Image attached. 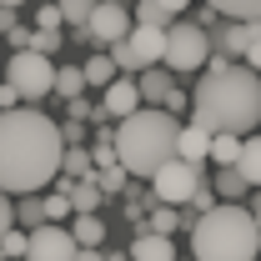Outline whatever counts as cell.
<instances>
[{
    "label": "cell",
    "instance_id": "6da1fadb",
    "mask_svg": "<svg viewBox=\"0 0 261 261\" xmlns=\"http://www.w3.org/2000/svg\"><path fill=\"white\" fill-rule=\"evenodd\" d=\"M61 156L65 136L45 111L35 106L0 111V191H40L45 181L61 176Z\"/></svg>",
    "mask_w": 261,
    "mask_h": 261
},
{
    "label": "cell",
    "instance_id": "7a4b0ae2",
    "mask_svg": "<svg viewBox=\"0 0 261 261\" xmlns=\"http://www.w3.org/2000/svg\"><path fill=\"white\" fill-rule=\"evenodd\" d=\"M191 121L206 126L211 136L216 130H231V136H251L261 126V75L251 65H226V70H206L196 81L191 96Z\"/></svg>",
    "mask_w": 261,
    "mask_h": 261
},
{
    "label": "cell",
    "instance_id": "3957f363",
    "mask_svg": "<svg viewBox=\"0 0 261 261\" xmlns=\"http://www.w3.org/2000/svg\"><path fill=\"white\" fill-rule=\"evenodd\" d=\"M191 256L196 261H256L261 256V231L251 206L241 201H216L201 211L191 226Z\"/></svg>",
    "mask_w": 261,
    "mask_h": 261
},
{
    "label": "cell",
    "instance_id": "277c9868",
    "mask_svg": "<svg viewBox=\"0 0 261 261\" xmlns=\"http://www.w3.org/2000/svg\"><path fill=\"white\" fill-rule=\"evenodd\" d=\"M176 141H181V121L151 106V111H136L126 121H116V161L126 166L130 176H156L171 156H176Z\"/></svg>",
    "mask_w": 261,
    "mask_h": 261
},
{
    "label": "cell",
    "instance_id": "5b68a950",
    "mask_svg": "<svg viewBox=\"0 0 261 261\" xmlns=\"http://www.w3.org/2000/svg\"><path fill=\"white\" fill-rule=\"evenodd\" d=\"M211 61V31H201L196 20H171L166 25V70H206Z\"/></svg>",
    "mask_w": 261,
    "mask_h": 261
},
{
    "label": "cell",
    "instance_id": "8992f818",
    "mask_svg": "<svg viewBox=\"0 0 261 261\" xmlns=\"http://www.w3.org/2000/svg\"><path fill=\"white\" fill-rule=\"evenodd\" d=\"M5 81L20 91V100H40L56 91V61L40 56V50H15L5 61Z\"/></svg>",
    "mask_w": 261,
    "mask_h": 261
},
{
    "label": "cell",
    "instance_id": "52a82bcc",
    "mask_svg": "<svg viewBox=\"0 0 261 261\" xmlns=\"http://www.w3.org/2000/svg\"><path fill=\"white\" fill-rule=\"evenodd\" d=\"M206 186V176H201V166L181 161V156H171V161L151 176V201H166V206H186L196 191Z\"/></svg>",
    "mask_w": 261,
    "mask_h": 261
},
{
    "label": "cell",
    "instance_id": "ba28073f",
    "mask_svg": "<svg viewBox=\"0 0 261 261\" xmlns=\"http://www.w3.org/2000/svg\"><path fill=\"white\" fill-rule=\"evenodd\" d=\"M75 236H70V226H61V221H45V226L31 231V246H25V261H75Z\"/></svg>",
    "mask_w": 261,
    "mask_h": 261
},
{
    "label": "cell",
    "instance_id": "9c48e42d",
    "mask_svg": "<svg viewBox=\"0 0 261 261\" xmlns=\"http://www.w3.org/2000/svg\"><path fill=\"white\" fill-rule=\"evenodd\" d=\"M130 25H136V15H130L126 5H111V0H96V10H91V20H86V31L96 45H116V40H126Z\"/></svg>",
    "mask_w": 261,
    "mask_h": 261
},
{
    "label": "cell",
    "instance_id": "30bf717a",
    "mask_svg": "<svg viewBox=\"0 0 261 261\" xmlns=\"http://www.w3.org/2000/svg\"><path fill=\"white\" fill-rule=\"evenodd\" d=\"M141 111V86L126 81V75H116L111 86H106V100H100V116H111V121H126Z\"/></svg>",
    "mask_w": 261,
    "mask_h": 261
},
{
    "label": "cell",
    "instance_id": "8fae6325",
    "mask_svg": "<svg viewBox=\"0 0 261 261\" xmlns=\"http://www.w3.org/2000/svg\"><path fill=\"white\" fill-rule=\"evenodd\" d=\"M126 40L136 45L141 65H161V61H166V31H161V25H130Z\"/></svg>",
    "mask_w": 261,
    "mask_h": 261
},
{
    "label": "cell",
    "instance_id": "7c38bea8",
    "mask_svg": "<svg viewBox=\"0 0 261 261\" xmlns=\"http://www.w3.org/2000/svg\"><path fill=\"white\" fill-rule=\"evenodd\" d=\"M176 156L181 161H191V166H206L211 161V130L206 126H181V141H176Z\"/></svg>",
    "mask_w": 261,
    "mask_h": 261
},
{
    "label": "cell",
    "instance_id": "4fadbf2b",
    "mask_svg": "<svg viewBox=\"0 0 261 261\" xmlns=\"http://www.w3.org/2000/svg\"><path fill=\"white\" fill-rule=\"evenodd\" d=\"M130 261H176V246H171V236H161V231H141L136 241H130Z\"/></svg>",
    "mask_w": 261,
    "mask_h": 261
},
{
    "label": "cell",
    "instance_id": "5bb4252c",
    "mask_svg": "<svg viewBox=\"0 0 261 261\" xmlns=\"http://www.w3.org/2000/svg\"><path fill=\"white\" fill-rule=\"evenodd\" d=\"M136 86H141V100H151V106H166V96H171V70L166 65H146L141 75H136Z\"/></svg>",
    "mask_w": 261,
    "mask_h": 261
},
{
    "label": "cell",
    "instance_id": "9a60e30c",
    "mask_svg": "<svg viewBox=\"0 0 261 261\" xmlns=\"http://www.w3.org/2000/svg\"><path fill=\"white\" fill-rule=\"evenodd\" d=\"M61 186H65V196H70V211H75V216H81V211H96L100 201H106V191L96 186V176H86V181H70V176H65Z\"/></svg>",
    "mask_w": 261,
    "mask_h": 261
},
{
    "label": "cell",
    "instance_id": "2e32d148",
    "mask_svg": "<svg viewBox=\"0 0 261 261\" xmlns=\"http://www.w3.org/2000/svg\"><path fill=\"white\" fill-rule=\"evenodd\" d=\"M211 186H216L221 201H241V196L251 191V181L241 176V166H216V181H211Z\"/></svg>",
    "mask_w": 261,
    "mask_h": 261
},
{
    "label": "cell",
    "instance_id": "e0dca14e",
    "mask_svg": "<svg viewBox=\"0 0 261 261\" xmlns=\"http://www.w3.org/2000/svg\"><path fill=\"white\" fill-rule=\"evenodd\" d=\"M61 171L70 176V181H86V176H96L91 146H65V156H61Z\"/></svg>",
    "mask_w": 261,
    "mask_h": 261
},
{
    "label": "cell",
    "instance_id": "ac0fdd59",
    "mask_svg": "<svg viewBox=\"0 0 261 261\" xmlns=\"http://www.w3.org/2000/svg\"><path fill=\"white\" fill-rule=\"evenodd\" d=\"M70 236H75V246H100L106 241V221H100L96 211H81L75 226H70Z\"/></svg>",
    "mask_w": 261,
    "mask_h": 261
},
{
    "label": "cell",
    "instance_id": "d6986e66",
    "mask_svg": "<svg viewBox=\"0 0 261 261\" xmlns=\"http://www.w3.org/2000/svg\"><path fill=\"white\" fill-rule=\"evenodd\" d=\"M236 166H241V176H246L251 191H256V186H261V136H256V130L241 141V161H236Z\"/></svg>",
    "mask_w": 261,
    "mask_h": 261
},
{
    "label": "cell",
    "instance_id": "ffe728a7",
    "mask_svg": "<svg viewBox=\"0 0 261 261\" xmlns=\"http://www.w3.org/2000/svg\"><path fill=\"white\" fill-rule=\"evenodd\" d=\"M81 91H86V70H81V65H56V91H50V96L75 100Z\"/></svg>",
    "mask_w": 261,
    "mask_h": 261
},
{
    "label": "cell",
    "instance_id": "44dd1931",
    "mask_svg": "<svg viewBox=\"0 0 261 261\" xmlns=\"http://www.w3.org/2000/svg\"><path fill=\"white\" fill-rule=\"evenodd\" d=\"M241 141H246V136L216 130V136H211V161H216V166H236V161H241Z\"/></svg>",
    "mask_w": 261,
    "mask_h": 261
},
{
    "label": "cell",
    "instance_id": "7402d4cb",
    "mask_svg": "<svg viewBox=\"0 0 261 261\" xmlns=\"http://www.w3.org/2000/svg\"><path fill=\"white\" fill-rule=\"evenodd\" d=\"M15 226H45V196H20V201H15Z\"/></svg>",
    "mask_w": 261,
    "mask_h": 261
},
{
    "label": "cell",
    "instance_id": "603a6c76",
    "mask_svg": "<svg viewBox=\"0 0 261 261\" xmlns=\"http://www.w3.org/2000/svg\"><path fill=\"white\" fill-rule=\"evenodd\" d=\"M81 70H86V86H100V91H106V86H111V81L121 75V70H116V61H111V56H91V61L81 65Z\"/></svg>",
    "mask_w": 261,
    "mask_h": 261
},
{
    "label": "cell",
    "instance_id": "cb8c5ba5",
    "mask_svg": "<svg viewBox=\"0 0 261 261\" xmlns=\"http://www.w3.org/2000/svg\"><path fill=\"white\" fill-rule=\"evenodd\" d=\"M206 5L231 15V20H261V0H206Z\"/></svg>",
    "mask_w": 261,
    "mask_h": 261
},
{
    "label": "cell",
    "instance_id": "d4e9b609",
    "mask_svg": "<svg viewBox=\"0 0 261 261\" xmlns=\"http://www.w3.org/2000/svg\"><path fill=\"white\" fill-rule=\"evenodd\" d=\"M126 181H130V171H126L121 161H116V166H100V171H96V186H100L106 196H121V191H130Z\"/></svg>",
    "mask_w": 261,
    "mask_h": 261
},
{
    "label": "cell",
    "instance_id": "484cf974",
    "mask_svg": "<svg viewBox=\"0 0 261 261\" xmlns=\"http://www.w3.org/2000/svg\"><path fill=\"white\" fill-rule=\"evenodd\" d=\"M171 20H176V15H171V10H166L161 0H136V25H171Z\"/></svg>",
    "mask_w": 261,
    "mask_h": 261
},
{
    "label": "cell",
    "instance_id": "4316f807",
    "mask_svg": "<svg viewBox=\"0 0 261 261\" xmlns=\"http://www.w3.org/2000/svg\"><path fill=\"white\" fill-rule=\"evenodd\" d=\"M176 226H181V211H176V206H166V201H151V226H146V231H161V236H171Z\"/></svg>",
    "mask_w": 261,
    "mask_h": 261
},
{
    "label": "cell",
    "instance_id": "83f0119b",
    "mask_svg": "<svg viewBox=\"0 0 261 261\" xmlns=\"http://www.w3.org/2000/svg\"><path fill=\"white\" fill-rule=\"evenodd\" d=\"M25 246H31V231H15V226H10L5 236H0V256H5V261H20V256H25Z\"/></svg>",
    "mask_w": 261,
    "mask_h": 261
},
{
    "label": "cell",
    "instance_id": "f1b7e54d",
    "mask_svg": "<svg viewBox=\"0 0 261 261\" xmlns=\"http://www.w3.org/2000/svg\"><path fill=\"white\" fill-rule=\"evenodd\" d=\"M111 61H116V70H136V75L146 70V65H141V56H136V45H130V40H116V45H111Z\"/></svg>",
    "mask_w": 261,
    "mask_h": 261
},
{
    "label": "cell",
    "instance_id": "f546056e",
    "mask_svg": "<svg viewBox=\"0 0 261 261\" xmlns=\"http://www.w3.org/2000/svg\"><path fill=\"white\" fill-rule=\"evenodd\" d=\"M65 15V25H86L91 20V10H96V0H56Z\"/></svg>",
    "mask_w": 261,
    "mask_h": 261
},
{
    "label": "cell",
    "instance_id": "4dcf8cb0",
    "mask_svg": "<svg viewBox=\"0 0 261 261\" xmlns=\"http://www.w3.org/2000/svg\"><path fill=\"white\" fill-rule=\"evenodd\" d=\"M65 216H70V196H65V186H56L45 196V221H65Z\"/></svg>",
    "mask_w": 261,
    "mask_h": 261
},
{
    "label": "cell",
    "instance_id": "1f68e13d",
    "mask_svg": "<svg viewBox=\"0 0 261 261\" xmlns=\"http://www.w3.org/2000/svg\"><path fill=\"white\" fill-rule=\"evenodd\" d=\"M31 50L56 56V50H61V31H31Z\"/></svg>",
    "mask_w": 261,
    "mask_h": 261
},
{
    "label": "cell",
    "instance_id": "d6a6232c",
    "mask_svg": "<svg viewBox=\"0 0 261 261\" xmlns=\"http://www.w3.org/2000/svg\"><path fill=\"white\" fill-rule=\"evenodd\" d=\"M35 25H40V31H61V25H65L61 5H40V10H35Z\"/></svg>",
    "mask_w": 261,
    "mask_h": 261
},
{
    "label": "cell",
    "instance_id": "836d02e7",
    "mask_svg": "<svg viewBox=\"0 0 261 261\" xmlns=\"http://www.w3.org/2000/svg\"><path fill=\"white\" fill-rule=\"evenodd\" d=\"M61 136H65V146H81V141H86V121H81V116H65Z\"/></svg>",
    "mask_w": 261,
    "mask_h": 261
},
{
    "label": "cell",
    "instance_id": "e575fe53",
    "mask_svg": "<svg viewBox=\"0 0 261 261\" xmlns=\"http://www.w3.org/2000/svg\"><path fill=\"white\" fill-rule=\"evenodd\" d=\"M10 226H15V201H10V196L0 191V236H5Z\"/></svg>",
    "mask_w": 261,
    "mask_h": 261
},
{
    "label": "cell",
    "instance_id": "d590c367",
    "mask_svg": "<svg viewBox=\"0 0 261 261\" xmlns=\"http://www.w3.org/2000/svg\"><path fill=\"white\" fill-rule=\"evenodd\" d=\"M15 106H20V91L10 81H0V111H15Z\"/></svg>",
    "mask_w": 261,
    "mask_h": 261
},
{
    "label": "cell",
    "instance_id": "8d00e7d4",
    "mask_svg": "<svg viewBox=\"0 0 261 261\" xmlns=\"http://www.w3.org/2000/svg\"><path fill=\"white\" fill-rule=\"evenodd\" d=\"M186 106H191V96H186V91H176V86H171V96H166V106H161V111H171V116H176V111H186Z\"/></svg>",
    "mask_w": 261,
    "mask_h": 261
},
{
    "label": "cell",
    "instance_id": "74e56055",
    "mask_svg": "<svg viewBox=\"0 0 261 261\" xmlns=\"http://www.w3.org/2000/svg\"><path fill=\"white\" fill-rule=\"evenodd\" d=\"M5 40H10L15 50H31V31H20V25H15V31H5Z\"/></svg>",
    "mask_w": 261,
    "mask_h": 261
},
{
    "label": "cell",
    "instance_id": "f35d334b",
    "mask_svg": "<svg viewBox=\"0 0 261 261\" xmlns=\"http://www.w3.org/2000/svg\"><path fill=\"white\" fill-rule=\"evenodd\" d=\"M241 61L251 65V70H261V35H256V40H251V45H246V56H241Z\"/></svg>",
    "mask_w": 261,
    "mask_h": 261
},
{
    "label": "cell",
    "instance_id": "ab89813d",
    "mask_svg": "<svg viewBox=\"0 0 261 261\" xmlns=\"http://www.w3.org/2000/svg\"><path fill=\"white\" fill-rule=\"evenodd\" d=\"M5 31H15V10H10V5H0V35Z\"/></svg>",
    "mask_w": 261,
    "mask_h": 261
},
{
    "label": "cell",
    "instance_id": "60d3db41",
    "mask_svg": "<svg viewBox=\"0 0 261 261\" xmlns=\"http://www.w3.org/2000/svg\"><path fill=\"white\" fill-rule=\"evenodd\" d=\"M75 261H106V256H100V246H81V251H75Z\"/></svg>",
    "mask_w": 261,
    "mask_h": 261
},
{
    "label": "cell",
    "instance_id": "b9f144b4",
    "mask_svg": "<svg viewBox=\"0 0 261 261\" xmlns=\"http://www.w3.org/2000/svg\"><path fill=\"white\" fill-rule=\"evenodd\" d=\"M166 10H171V15H186V10H191V0H161Z\"/></svg>",
    "mask_w": 261,
    "mask_h": 261
},
{
    "label": "cell",
    "instance_id": "7bdbcfd3",
    "mask_svg": "<svg viewBox=\"0 0 261 261\" xmlns=\"http://www.w3.org/2000/svg\"><path fill=\"white\" fill-rule=\"evenodd\" d=\"M106 261H130V256H126V251H111V256H106Z\"/></svg>",
    "mask_w": 261,
    "mask_h": 261
},
{
    "label": "cell",
    "instance_id": "ee69618b",
    "mask_svg": "<svg viewBox=\"0 0 261 261\" xmlns=\"http://www.w3.org/2000/svg\"><path fill=\"white\" fill-rule=\"evenodd\" d=\"M0 5H10V10H20V5H25V0H0Z\"/></svg>",
    "mask_w": 261,
    "mask_h": 261
},
{
    "label": "cell",
    "instance_id": "f6af8a7d",
    "mask_svg": "<svg viewBox=\"0 0 261 261\" xmlns=\"http://www.w3.org/2000/svg\"><path fill=\"white\" fill-rule=\"evenodd\" d=\"M111 5H130V0H111Z\"/></svg>",
    "mask_w": 261,
    "mask_h": 261
},
{
    "label": "cell",
    "instance_id": "bcb514c9",
    "mask_svg": "<svg viewBox=\"0 0 261 261\" xmlns=\"http://www.w3.org/2000/svg\"><path fill=\"white\" fill-rule=\"evenodd\" d=\"M176 261H181V256H176ZM186 261H196V256H186Z\"/></svg>",
    "mask_w": 261,
    "mask_h": 261
}]
</instances>
